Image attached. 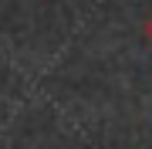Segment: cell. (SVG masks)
<instances>
[{
	"label": "cell",
	"instance_id": "obj_1",
	"mask_svg": "<svg viewBox=\"0 0 152 149\" xmlns=\"http://www.w3.org/2000/svg\"><path fill=\"white\" fill-rule=\"evenodd\" d=\"M149 37H152V21H149Z\"/></svg>",
	"mask_w": 152,
	"mask_h": 149
}]
</instances>
